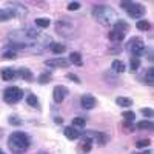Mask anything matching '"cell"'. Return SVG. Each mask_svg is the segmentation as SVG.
Segmentation results:
<instances>
[{
	"instance_id": "836d02e7",
	"label": "cell",
	"mask_w": 154,
	"mask_h": 154,
	"mask_svg": "<svg viewBox=\"0 0 154 154\" xmlns=\"http://www.w3.org/2000/svg\"><path fill=\"white\" fill-rule=\"evenodd\" d=\"M140 154H151V151H143V152H140Z\"/></svg>"
},
{
	"instance_id": "4316f807",
	"label": "cell",
	"mask_w": 154,
	"mask_h": 154,
	"mask_svg": "<svg viewBox=\"0 0 154 154\" xmlns=\"http://www.w3.org/2000/svg\"><path fill=\"white\" fill-rule=\"evenodd\" d=\"M97 140H99V143H100V145H103L106 140H108V137H106L103 133H99V134H97Z\"/></svg>"
},
{
	"instance_id": "8992f818",
	"label": "cell",
	"mask_w": 154,
	"mask_h": 154,
	"mask_svg": "<svg viewBox=\"0 0 154 154\" xmlns=\"http://www.w3.org/2000/svg\"><path fill=\"white\" fill-rule=\"evenodd\" d=\"M46 66H51V68H66V66H69V60L68 59H49V60H46Z\"/></svg>"
},
{
	"instance_id": "5b68a950",
	"label": "cell",
	"mask_w": 154,
	"mask_h": 154,
	"mask_svg": "<svg viewBox=\"0 0 154 154\" xmlns=\"http://www.w3.org/2000/svg\"><path fill=\"white\" fill-rule=\"evenodd\" d=\"M128 46L131 48V51H133V54L134 56H143L145 53H146V48H145V43H143V40L142 38H139V37H134V38H131L130 40V43H128Z\"/></svg>"
},
{
	"instance_id": "f1b7e54d",
	"label": "cell",
	"mask_w": 154,
	"mask_h": 154,
	"mask_svg": "<svg viewBox=\"0 0 154 154\" xmlns=\"http://www.w3.org/2000/svg\"><path fill=\"white\" fill-rule=\"evenodd\" d=\"M142 114L146 117H152V109L151 108H142Z\"/></svg>"
},
{
	"instance_id": "ffe728a7",
	"label": "cell",
	"mask_w": 154,
	"mask_h": 154,
	"mask_svg": "<svg viewBox=\"0 0 154 154\" xmlns=\"http://www.w3.org/2000/svg\"><path fill=\"white\" fill-rule=\"evenodd\" d=\"M122 116H123V119H126L128 122H133V120H136V114H134L133 111H125Z\"/></svg>"
},
{
	"instance_id": "30bf717a",
	"label": "cell",
	"mask_w": 154,
	"mask_h": 154,
	"mask_svg": "<svg viewBox=\"0 0 154 154\" xmlns=\"http://www.w3.org/2000/svg\"><path fill=\"white\" fill-rule=\"evenodd\" d=\"M108 37H109V40H112V42H122L123 38H125V34L120 32V31H117V29H112L108 34Z\"/></svg>"
},
{
	"instance_id": "484cf974",
	"label": "cell",
	"mask_w": 154,
	"mask_h": 154,
	"mask_svg": "<svg viewBox=\"0 0 154 154\" xmlns=\"http://www.w3.org/2000/svg\"><path fill=\"white\" fill-rule=\"evenodd\" d=\"M139 66H140L139 59H131V71H137Z\"/></svg>"
},
{
	"instance_id": "4fadbf2b",
	"label": "cell",
	"mask_w": 154,
	"mask_h": 154,
	"mask_svg": "<svg viewBox=\"0 0 154 154\" xmlns=\"http://www.w3.org/2000/svg\"><path fill=\"white\" fill-rule=\"evenodd\" d=\"M14 75H16L14 69H11V68L2 69V79H3V80H11V79H14Z\"/></svg>"
},
{
	"instance_id": "8fae6325",
	"label": "cell",
	"mask_w": 154,
	"mask_h": 154,
	"mask_svg": "<svg viewBox=\"0 0 154 154\" xmlns=\"http://www.w3.org/2000/svg\"><path fill=\"white\" fill-rule=\"evenodd\" d=\"M116 103H117L119 106H123V108H128L133 105V100L128 99V97H117L116 99Z\"/></svg>"
},
{
	"instance_id": "2e32d148",
	"label": "cell",
	"mask_w": 154,
	"mask_h": 154,
	"mask_svg": "<svg viewBox=\"0 0 154 154\" xmlns=\"http://www.w3.org/2000/svg\"><path fill=\"white\" fill-rule=\"evenodd\" d=\"M35 25L40 28H48L49 26V19H45V17H38L35 19Z\"/></svg>"
},
{
	"instance_id": "5bb4252c",
	"label": "cell",
	"mask_w": 154,
	"mask_h": 154,
	"mask_svg": "<svg viewBox=\"0 0 154 154\" xmlns=\"http://www.w3.org/2000/svg\"><path fill=\"white\" fill-rule=\"evenodd\" d=\"M112 69H114L116 72H123V71H125V63L120 62V60H114V62H112Z\"/></svg>"
},
{
	"instance_id": "ba28073f",
	"label": "cell",
	"mask_w": 154,
	"mask_h": 154,
	"mask_svg": "<svg viewBox=\"0 0 154 154\" xmlns=\"http://www.w3.org/2000/svg\"><path fill=\"white\" fill-rule=\"evenodd\" d=\"M96 103H97V100H96L93 96L86 94V96L82 97V106L86 108V109H93V108L96 106Z\"/></svg>"
},
{
	"instance_id": "1f68e13d",
	"label": "cell",
	"mask_w": 154,
	"mask_h": 154,
	"mask_svg": "<svg viewBox=\"0 0 154 154\" xmlns=\"http://www.w3.org/2000/svg\"><path fill=\"white\" fill-rule=\"evenodd\" d=\"M66 77H68L69 80H74L75 83H80V80H79V77H75L74 74H66Z\"/></svg>"
},
{
	"instance_id": "7a4b0ae2",
	"label": "cell",
	"mask_w": 154,
	"mask_h": 154,
	"mask_svg": "<svg viewBox=\"0 0 154 154\" xmlns=\"http://www.w3.org/2000/svg\"><path fill=\"white\" fill-rule=\"evenodd\" d=\"M93 16L102 25H109V23H112V20H116L114 12L106 6H94L93 8Z\"/></svg>"
},
{
	"instance_id": "44dd1931",
	"label": "cell",
	"mask_w": 154,
	"mask_h": 154,
	"mask_svg": "<svg viewBox=\"0 0 154 154\" xmlns=\"http://www.w3.org/2000/svg\"><path fill=\"white\" fill-rule=\"evenodd\" d=\"M51 80V74L49 72H43L40 77H38V83H46Z\"/></svg>"
},
{
	"instance_id": "9c48e42d",
	"label": "cell",
	"mask_w": 154,
	"mask_h": 154,
	"mask_svg": "<svg viewBox=\"0 0 154 154\" xmlns=\"http://www.w3.org/2000/svg\"><path fill=\"white\" fill-rule=\"evenodd\" d=\"M63 133H65V136H66L69 140H75V139H79V137H80V133L77 131L75 128H71V126H66Z\"/></svg>"
},
{
	"instance_id": "6da1fadb",
	"label": "cell",
	"mask_w": 154,
	"mask_h": 154,
	"mask_svg": "<svg viewBox=\"0 0 154 154\" xmlns=\"http://www.w3.org/2000/svg\"><path fill=\"white\" fill-rule=\"evenodd\" d=\"M8 145L11 148L12 152H23L25 149H26L29 146V139L25 136L23 133H12L9 136V140H8Z\"/></svg>"
},
{
	"instance_id": "d6a6232c",
	"label": "cell",
	"mask_w": 154,
	"mask_h": 154,
	"mask_svg": "<svg viewBox=\"0 0 154 154\" xmlns=\"http://www.w3.org/2000/svg\"><path fill=\"white\" fill-rule=\"evenodd\" d=\"M89 149H91V140H86V142H85V146H83V151H89Z\"/></svg>"
},
{
	"instance_id": "7402d4cb",
	"label": "cell",
	"mask_w": 154,
	"mask_h": 154,
	"mask_svg": "<svg viewBox=\"0 0 154 154\" xmlns=\"http://www.w3.org/2000/svg\"><path fill=\"white\" fill-rule=\"evenodd\" d=\"M151 142H149V139H145V140H137V143H136V146L137 148H145V146H148Z\"/></svg>"
},
{
	"instance_id": "e575fe53",
	"label": "cell",
	"mask_w": 154,
	"mask_h": 154,
	"mask_svg": "<svg viewBox=\"0 0 154 154\" xmlns=\"http://www.w3.org/2000/svg\"><path fill=\"white\" fill-rule=\"evenodd\" d=\"M0 154H5V152H3V151H2V149H0Z\"/></svg>"
},
{
	"instance_id": "52a82bcc",
	"label": "cell",
	"mask_w": 154,
	"mask_h": 154,
	"mask_svg": "<svg viewBox=\"0 0 154 154\" xmlns=\"http://www.w3.org/2000/svg\"><path fill=\"white\" fill-rule=\"evenodd\" d=\"M53 96H54V100L57 102V103H60V102H63V99H65V97L68 96V89H66L65 86L59 85V86H56V88H54Z\"/></svg>"
},
{
	"instance_id": "d4e9b609",
	"label": "cell",
	"mask_w": 154,
	"mask_h": 154,
	"mask_svg": "<svg viewBox=\"0 0 154 154\" xmlns=\"http://www.w3.org/2000/svg\"><path fill=\"white\" fill-rule=\"evenodd\" d=\"M137 128H140V130H143V128H152V123H151L149 120H146V122H139V123H137Z\"/></svg>"
},
{
	"instance_id": "277c9868",
	"label": "cell",
	"mask_w": 154,
	"mask_h": 154,
	"mask_svg": "<svg viewBox=\"0 0 154 154\" xmlns=\"http://www.w3.org/2000/svg\"><path fill=\"white\" fill-rule=\"evenodd\" d=\"M22 96H23V91L17 86H9L3 93V99L8 103H16V102H19L22 99Z\"/></svg>"
},
{
	"instance_id": "603a6c76",
	"label": "cell",
	"mask_w": 154,
	"mask_h": 154,
	"mask_svg": "<svg viewBox=\"0 0 154 154\" xmlns=\"http://www.w3.org/2000/svg\"><path fill=\"white\" fill-rule=\"evenodd\" d=\"M28 105H31V106H37L38 105V100H37V97L35 96H28Z\"/></svg>"
},
{
	"instance_id": "3957f363",
	"label": "cell",
	"mask_w": 154,
	"mask_h": 154,
	"mask_svg": "<svg viewBox=\"0 0 154 154\" xmlns=\"http://www.w3.org/2000/svg\"><path fill=\"white\" fill-rule=\"evenodd\" d=\"M122 8H125L128 14H130L131 17H134V19H140L146 11L142 5L134 3V2H122Z\"/></svg>"
},
{
	"instance_id": "e0dca14e",
	"label": "cell",
	"mask_w": 154,
	"mask_h": 154,
	"mask_svg": "<svg viewBox=\"0 0 154 154\" xmlns=\"http://www.w3.org/2000/svg\"><path fill=\"white\" fill-rule=\"evenodd\" d=\"M51 51H53L54 54H62L63 51H65V46H63L62 43H53L51 45Z\"/></svg>"
},
{
	"instance_id": "9a60e30c",
	"label": "cell",
	"mask_w": 154,
	"mask_h": 154,
	"mask_svg": "<svg viewBox=\"0 0 154 154\" xmlns=\"http://www.w3.org/2000/svg\"><path fill=\"white\" fill-rule=\"evenodd\" d=\"M19 74H20L22 79H25V80H32V74H31V71L28 68H22L19 71Z\"/></svg>"
},
{
	"instance_id": "83f0119b",
	"label": "cell",
	"mask_w": 154,
	"mask_h": 154,
	"mask_svg": "<svg viewBox=\"0 0 154 154\" xmlns=\"http://www.w3.org/2000/svg\"><path fill=\"white\" fill-rule=\"evenodd\" d=\"M80 8V3L79 2H71V3H68V9H71V11H77Z\"/></svg>"
},
{
	"instance_id": "cb8c5ba5",
	"label": "cell",
	"mask_w": 154,
	"mask_h": 154,
	"mask_svg": "<svg viewBox=\"0 0 154 154\" xmlns=\"http://www.w3.org/2000/svg\"><path fill=\"white\" fill-rule=\"evenodd\" d=\"M85 119H82V117H75V119H72V125H75V126H85Z\"/></svg>"
},
{
	"instance_id": "7c38bea8",
	"label": "cell",
	"mask_w": 154,
	"mask_h": 154,
	"mask_svg": "<svg viewBox=\"0 0 154 154\" xmlns=\"http://www.w3.org/2000/svg\"><path fill=\"white\" fill-rule=\"evenodd\" d=\"M69 63H74V65H77V66H82V56L79 54V53H71V56H69Z\"/></svg>"
},
{
	"instance_id": "4dcf8cb0",
	"label": "cell",
	"mask_w": 154,
	"mask_h": 154,
	"mask_svg": "<svg viewBox=\"0 0 154 154\" xmlns=\"http://www.w3.org/2000/svg\"><path fill=\"white\" fill-rule=\"evenodd\" d=\"M3 57H5V59H14V57H16V54L12 53V51H6V53L3 54Z\"/></svg>"
},
{
	"instance_id": "d6986e66",
	"label": "cell",
	"mask_w": 154,
	"mask_h": 154,
	"mask_svg": "<svg viewBox=\"0 0 154 154\" xmlns=\"http://www.w3.org/2000/svg\"><path fill=\"white\" fill-rule=\"evenodd\" d=\"M145 82H146V85H152V83H154V71H152V69H148V71H146Z\"/></svg>"
},
{
	"instance_id": "f546056e",
	"label": "cell",
	"mask_w": 154,
	"mask_h": 154,
	"mask_svg": "<svg viewBox=\"0 0 154 154\" xmlns=\"http://www.w3.org/2000/svg\"><path fill=\"white\" fill-rule=\"evenodd\" d=\"M9 122H11L12 125H20V120L16 117V116H11V117H9Z\"/></svg>"
},
{
	"instance_id": "ac0fdd59",
	"label": "cell",
	"mask_w": 154,
	"mask_h": 154,
	"mask_svg": "<svg viewBox=\"0 0 154 154\" xmlns=\"http://www.w3.org/2000/svg\"><path fill=\"white\" fill-rule=\"evenodd\" d=\"M149 22L148 20H139L137 22V29H140V31H148L149 29Z\"/></svg>"
}]
</instances>
